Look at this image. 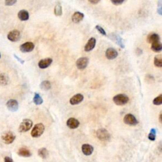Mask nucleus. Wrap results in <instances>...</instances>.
Returning <instances> with one entry per match:
<instances>
[{"mask_svg":"<svg viewBox=\"0 0 162 162\" xmlns=\"http://www.w3.org/2000/svg\"><path fill=\"white\" fill-rule=\"evenodd\" d=\"M113 102L119 106H123L126 104L129 101V97L124 94H119L115 96L113 98Z\"/></svg>","mask_w":162,"mask_h":162,"instance_id":"nucleus-1","label":"nucleus"},{"mask_svg":"<svg viewBox=\"0 0 162 162\" xmlns=\"http://www.w3.org/2000/svg\"><path fill=\"white\" fill-rule=\"evenodd\" d=\"M32 125L33 122L30 119H23L19 125L18 132L23 133L29 131L32 128Z\"/></svg>","mask_w":162,"mask_h":162,"instance_id":"nucleus-2","label":"nucleus"},{"mask_svg":"<svg viewBox=\"0 0 162 162\" xmlns=\"http://www.w3.org/2000/svg\"><path fill=\"white\" fill-rule=\"evenodd\" d=\"M96 136L98 138L102 141H109L111 139V136L108 131L104 128L99 129L96 131Z\"/></svg>","mask_w":162,"mask_h":162,"instance_id":"nucleus-3","label":"nucleus"},{"mask_svg":"<svg viewBox=\"0 0 162 162\" xmlns=\"http://www.w3.org/2000/svg\"><path fill=\"white\" fill-rule=\"evenodd\" d=\"M44 131V125L41 123L37 124L34 128L32 129L31 131V136L32 137H34V138H37V137H40L42 136Z\"/></svg>","mask_w":162,"mask_h":162,"instance_id":"nucleus-4","label":"nucleus"},{"mask_svg":"<svg viewBox=\"0 0 162 162\" xmlns=\"http://www.w3.org/2000/svg\"><path fill=\"white\" fill-rule=\"evenodd\" d=\"M16 136L14 132L9 131L5 132L1 136V139L6 144H11L15 141Z\"/></svg>","mask_w":162,"mask_h":162,"instance_id":"nucleus-5","label":"nucleus"},{"mask_svg":"<svg viewBox=\"0 0 162 162\" xmlns=\"http://www.w3.org/2000/svg\"><path fill=\"white\" fill-rule=\"evenodd\" d=\"M124 122L125 124L131 125V126H135L138 124V121H137L136 117L131 113H128L124 117Z\"/></svg>","mask_w":162,"mask_h":162,"instance_id":"nucleus-6","label":"nucleus"},{"mask_svg":"<svg viewBox=\"0 0 162 162\" xmlns=\"http://www.w3.org/2000/svg\"><path fill=\"white\" fill-rule=\"evenodd\" d=\"M89 63V59L87 57H81L76 62V66L79 70H84L86 68Z\"/></svg>","mask_w":162,"mask_h":162,"instance_id":"nucleus-7","label":"nucleus"},{"mask_svg":"<svg viewBox=\"0 0 162 162\" xmlns=\"http://www.w3.org/2000/svg\"><path fill=\"white\" fill-rule=\"evenodd\" d=\"M7 38L11 42H17L20 39V32L18 30L11 31L8 34Z\"/></svg>","mask_w":162,"mask_h":162,"instance_id":"nucleus-8","label":"nucleus"},{"mask_svg":"<svg viewBox=\"0 0 162 162\" xmlns=\"http://www.w3.org/2000/svg\"><path fill=\"white\" fill-rule=\"evenodd\" d=\"M34 44L32 42H27L22 44L20 46V50L22 53H29L34 49Z\"/></svg>","mask_w":162,"mask_h":162,"instance_id":"nucleus-9","label":"nucleus"},{"mask_svg":"<svg viewBox=\"0 0 162 162\" xmlns=\"http://www.w3.org/2000/svg\"><path fill=\"white\" fill-rule=\"evenodd\" d=\"M6 107L10 112H17L18 109V103L15 99H10L7 101Z\"/></svg>","mask_w":162,"mask_h":162,"instance_id":"nucleus-10","label":"nucleus"},{"mask_svg":"<svg viewBox=\"0 0 162 162\" xmlns=\"http://www.w3.org/2000/svg\"><path fill=\"white\" fill-rule=\"evenodd\" d=\"M118 52L113 48H109L105 53V56L108 60H114L118 56Z\"/></svg>","mask_w":162,"mask_h":162,"instance_id":"nucleus-11","label":"nucleus"},{"mask_svg":"<svg viewBox=\"0 0 162 162\" xmlns=\"http://www.w3.org/2000/svg\"><path fill=\"white\" fill-rule=\"evenodd\" d=\"M108 38L111 40L113 41H114L116 44H118L120 48H125V45L123 43V40L119 35H117L113 33V34H111L110 36H108Z\"/></svg>","mask_w":162,"mask_h":162,"instance_id":"nucleus-12","label":"nucleus"},{"mask_svg":"<svg viewBox=\"0 0 162 162\" xmlns=\"http://www.w3.org/2000/svg\"><path fill=\"white\" fill-rule=\"evenodd\" d=\"M96 43V40L95 38H91L87 41V44L84 46V51L90 52L94 49Z\"/></svg>","mask_w":162,"mask_h":162,"instance_id":"nucleus-13","label":"nucleus"},{"mask_svg":"<svg viewBox=\"0 0 162 162\" xmlns=\"http://www.w3.org/2000/svg\"><path fill=\"white\" fill-rule=\"evenodd\" d=\"M53 62V60L50 58H44L43 60H41L38 63V66L41 69H45L48 68Z\"/></svg>","mask_w":162,"mask_h":162,"instance_id":"nucleus-14","label":"nucleus"},{"mask_svg":"<svg viewBox=\"0 0 162 162\" xmlns=\"http://www.w3.org/2000/svg\"><path fill=\"white\" fill-rule=\"evenodd\" d=\"M84 99V96L82 94H77L72 96L70 99V103L72 105L78 104L82 102Z\"/></svg>","mask_w":162,"mask_h":162,"instance_id":"nucleus-15","label":"nucleus"},{"mask_svg":"<svg viewBox=\"0 0 162 162\" xmlns=\"http://www.w3.org/2000/svg\"><path fill=\"white\" fill-rule=\"evenodd\" d=\"M67 126L71 129H77L80 125L79 121L75 118H70L67 122Z\"/></svg>","mask_w":162,"mask_h":162,"instance_id":"nucleus-16","label":"nucleus"},{"mask_svg":"<svg viewBox=\"0 0 162 162\" xmlns=\"http://www.w3.org/2000/svg\"><path fill=\"white\" fill-rule=\"evenodd\" d=\"M84 17V14L81 13L80 11H76L74 14H73L72 17V20L74 23H78L82 21Z\"/></svg>","mask_w":162,"mask_h":162,"instance_id":"nucleus-17","label":"nucleus"},{"mask_svg":"<svg viewBox=\"0 0 162 162\" xmlns=\"http://www.w3.org/2000/svg\"><path fill=\"white\" fill-rule=\"evenodd\" d=\"M82 151L85 155L90 156L94 151V148L90 144H84L82 146Z\"/></svg>","mask_w":162,"mask_h":162,"instance_id":"nucleus-18","label":"nucleus"},{"mask_svg":"<svg viewBox=\"0 0 162 162\" xmlns=\"http://www.w3.org/2000/svg\"><path fill=\"white\" fill-rule=\"evenodd\" d=\"M18 17L21 21H26L29 18V14L26 10H20L18 13Z\"/></svg>","mask_w":162,"mask_h":162,"instance_id":"nucleus-19","label":"nucleus"},{"mask_svg":"<svg viewBox=\"0 0 162 162\" xmlns=\"http://www.w3.org/2000/svg\"><path fill=\"white\" fill-rule=\"evenodd\" d=\"M17 154L19 156L22 157H30L32 155L31 151L26 148H20L17 152Z\"/></svg>","mask_w":162,"mask_h":162,"instance_id":"nucleus-20","label":"nucleus"},{"mask_svg":"<svg viewBox=\"0 0 162 162\" xmlns=\"http://www.w3.org/2000/svg\"><path fill=\"white\" fill-rule=\"evenodd\" d=\"M148 41L149 43H154L160 41V36L156 33H151L148 36Z\"/></svg>","mask_w":162,"mask_h":162,"instance_id":"nucleus-21","label":"nucleus"},{"mask_svg":"<svg viewBox=\"0 0 162 162\" xmlns=\"http://www.w3.org/2000/svg\"><path fill=\"white\" fill-rule=\"evenodd\" d=\"M9 83V77L5 73L0 74V85L1 86H6Z\"/></svg>","mask_w":162,"mask_h":162,"instance_id":"nucleus-22","label":"nucleus"},{"mask_svg":"<svg viewBox=\"0 0 162 162\" xmlns=\"http://www.w3.org/2000/svg\"><path fill=\"white\" fill-rule=\"evenodd\" d=\"M151 48L153 51L156 53L160 52L162 50V44L160 41L152 43Z\"/></svg>","mask_w":162,"mask_h":162,"instance_id":"nucleus-23","label":"nucleus"},{"mask_svg":"<svg viewBox=\"0 0 162 162\" xmlns=\"http://www.w3.org/2000/svg\"><path fill=\"white\" fill-rule=\"evenodd\" d=\"M38 155L40 157H41L43 159H46L49 155V152H48L46 148H41L38 150Z\"/></svg>","mask_w":162,"mask_h":162,"instance_id":"nucleus-24","label":"nucleus"},{"mask_svg":"<svg viewBox=\"0 0 162 162\" xmlns=\"http://www.w3.org/2000/svg\"><path fill=\"white\" fill-rule=\"evenodd\" d=\"M154 64L157 67H162V57L161 55L156 56L154 58Z\"/></svg>","mask_w":162,"mask_h":162,"instance_id":"nucleus-25","label":"nucleus"},{"mask_svg":"<svg viewBox=\"0 0 162 162\" xmlns=\"http://www.w3.org/2000/svg\"><path fill=\"white\" fill-rule=\"evenodd\" d=\"M33 101L36 104L40 105L43 103V99L41 98V96L38 93H36L33 98Z\"/></svg>","mask_w":162,"mask_h":162,"instance_id":"nucleus-26","label":"nucleus"},{"mask_svg":"<svg viewBox=\"0 0 162 162\" xmlns=\"http://www.w3.org/2000/svg\"><path fill=\"white\" fill-rule=\"evenodd\" d=\"M40 86L41 88L44 91L49 90L51 89V83L48 80H44L41 82Z\"/></svg>","mask_w":162,"mask_h":162,"instance_id":"nucleus-27","label":"nucleus"},{"mask_svg":"<svg viewBox=\"0 0 162 162\" xmlns=\"http://www.w3.org/2000/svg\"><path fill=\"white\" fill-rule=\"evenodd\" d=\"M54 13L56 16H61L62 15V7L60 4H57L55 6Z\"/></svg>","mask_w":162,"mask_h":162,"instance_id":"nucleus-28","label":"nucleus"},{"mask_svg":"<svg viewBox=\"0 0 162 162\" xmlns=\"http://www.w3.org/2000/svg\"><path fill=\"white\" fill-rule=\"evenodd\" d=\"M156 132L155 129H151V131L148 135V139L150 141H155L156 139Z\"/></svg>","mask_w":162,"mask_h":162,"instance_id":"nucleus-29","label":"nucleus"},{"mask_svg":"<svg viewBox=\"0 0 162 162\" xmlns=\"http://www.w3.org/2000/svg\"><path fill=\"white\" fill-rule=\"evenodd\" d=\"M153 104L155 105H161L162 104V95H160L154 99Z\"/></svg>","mask_w":162,"mask_h":162,"instance_id":"nucleus-30","label":"nucleus"},{"mask_svg":"<svg viewBox=\"0 0 162 162\" xmlns=\"http://www.w3.org/2000/svg\"><path fill=\"white\" fill-rule=\"evenodd\" d=\"M95 28H96V29L97 31H98L101 34H102V35H103V36H107L106 32H105L104 29H103V27H101V26H99L98 25V26H96Z\"/></svg>","mask_w":162,"mask_h":162,"instance_id":"nucleus-31","label":"nucleus"},{"mask_svg":"<svg viewBox=\"0 0 162 162\" xmlns=\"http://www.w3.org/2000/svg\"><path fill=\"white\" fill-rule=\"evenodd\" d=\"M17 3V0H5V3L6 6H13Z\"/></svg>","mask_w":162,"mask_h":162,"instance_id":"nucleus-32","label":"nucleus"},{"mask_svg":"<svg viewBox=\"0 0 162 162\" xmlns=\"http://www.w3.org/2000/svg\"><path fill=\"white\" fill-rule=\"evenodd\" d=\"M111 1L113 4V5H120L125 1V0H111Z\"/></svg>","mask_w":162,"mask_h":162,"instance_id":"nucleus-33","label":"nucleus"},{"mask_svg":"<svg viewBox=\"0 0 162 162\" xmlns=\"http://www.w3.org/2000/svg\"><path fill=\"white\" fill-rule=\"evenodd\" d=\"M4 160H5V162H14L13 160L9 156H6Z\"/></svg>","mask_w":162,"mask_h":162,"instance_id":"nucleus-34","label":"nucleus"},{"mask_svg":"<svg viewBox=\"0 0 162 162\" xmlns=\"http://www.w3.org/2000/svg\"><path fill=\"white\" fill-rule=\"evenodd\" d=\"M14 57H15L16 59H17L19 62L21 63L22 64H23V63H24V60H22L21 58H20L19 57H18V56H17V55H14Z\"/></svg>","mask_w":162,"mask_h":162,"instance_id":"nucleus-35","label":"nucleus"},{"mask_svg":"<svg viewBox=\"0 0 162 162\" xmlns=\"http://www.w3.org/2000/svg\"><path fill=\"white\" fill-rule=\"evenodd\" d=\"M89 2L92 3V4H97L101 0H88Z\"/></svg>","mask_w":162,"mask_h":162,"instance_id":"nucleus-36","label":"nucleus"},{"mask_svg":"<svg viewBox=\"0 0 162 162\" xmlns=\"http://www.w3.org/2000/svg\"><path fill=\"white\" fill-rule=\"evenodd\" d=\"M157 12H158V13L160 15H161V6H160V7L158 8V10H157Z\"/></svg>","mask_w":162,"mask_h":162,"instance_id":"nucleus-37","label":"nucleus"},{"mask_svg":"<svg viewBox=\"0 0 162 162\" xmlns=\"http://www.w3.org/2000/svg\"><path fill=\"white\" fill-rule=\"evenodd\" d=\"M161 112L160 113V117H159V120H160V123H162V118H161Z\"/></svg>","mask_w":162,"mask_h":162,"instance_id":"nucleus-38","label":"nucleus"},{"mask_svg":"<svg viewBox=\"0 0 162 162\" xmlns=\"http://www.w3.org/2000/svg\"><path fill=\"white\" fill-rule=\"evenodd\" d=\"M0 58H1V53H0Z\"/></svg>","mask_w":162,"mask_h":162,"instance_id":"nucleus-39","label":"nucleus"}]
</instances>
